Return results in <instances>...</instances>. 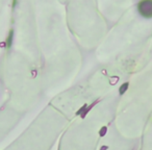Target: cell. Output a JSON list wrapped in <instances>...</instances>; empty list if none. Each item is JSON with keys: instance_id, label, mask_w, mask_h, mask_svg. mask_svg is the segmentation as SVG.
<instances>
[{"instance_id": "obj_2", "label": "cell", "mask_w": 152, "mask_h": 150, "mask_svg": "<svg viewBox=\"0 0 152 150\" xmlns=\"http://www.w3.org/2000/svg\"><path fill=\"white\" fill-rule=\"evenodd\" d=\"M12 40H13V30H11L10 31V34H9V37H7V46H11V44H12Z\"/></svg>"}, {"instance_id": "obj_1", "label": "cell", "mask_w": 152, "mask_h": 150, "mask_svg": "<svg viewBox=\"0 0 152 150\" xmlns=\"http://www.w3.org/2000/svg\"><path fill=\"white\" fill-rule=\"evenodd\" d=\"M137 11L144 18H152V0H141L137 4Z\"/></svg>"}, {"instance_id": "obj_3", "label": "cell", "mask_w": 152, "mask_h": 150, "mask_svg": "<svg viewBox=\"0 0 152 150\" xmlns=\"http://www.w3.org/2000/svg\"><path fill=\"white\" fill-rule=\"evenodd\" d=\"M16 2H17V0H14V7H15V5H16Z\"/></svg>"}]
</instances>
